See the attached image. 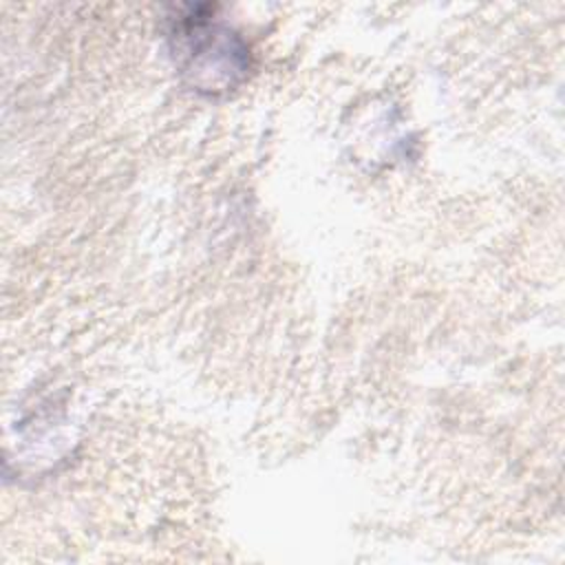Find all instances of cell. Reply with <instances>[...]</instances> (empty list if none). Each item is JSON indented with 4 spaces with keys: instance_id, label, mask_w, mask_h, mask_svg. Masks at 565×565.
<instances>
[{
    "instance_id": "6da1fadb",
    "label": "cell",
    "mask_w": 565,
    "mask_h": 565,
    "mask_svg": "<svg viewBox=\"0 0 565 565\" xmlns=\"http://www.w3.org/2000/svg\"><path fill=\"white\" fill-rule=\"evenodd\" d=\"M177 35L185 40L177 49L185 55L183 73L194 86L210 93L225 90L245 71V51L232 44L227 29L207 20H185Z\"/></svg>"
}]
</instances>
